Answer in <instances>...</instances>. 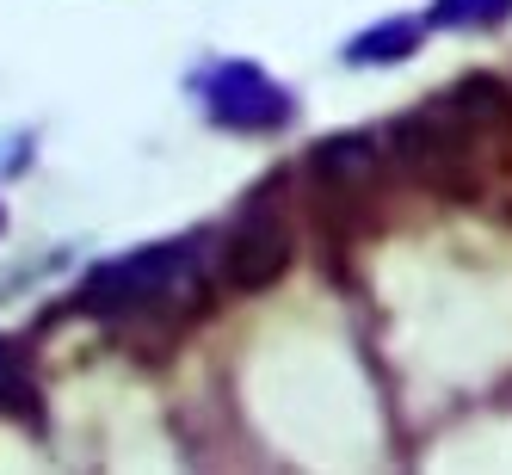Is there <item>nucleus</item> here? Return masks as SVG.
Masks as SVG:
<instances>
[{"instance_id": "f257e3e1", "label": "nucleus", "mask_w": 512, "mask_h": 475, "mask_svg": "<svg viewBox=\"0 0 512 475\" xmlns=\"http://www.w3.org/2000/svg\"><path fill=\"white\" fill-rule=\"evenodd\" d=\"M186 284H192V253L186 247H149V253H136V260L105 266L87 284V309H99V315L155 309V303H167L173 290H186Z\"/></svg>"}, {"instance_id": "f03ea898", "label": "nucleus", "mask_w": 512, "mask_h": 475, "mask_svg": "<svg viewBox=\"0 0 512 475\" xmlns=\"http://www.w3.org/2000/svg\"><path fill=\"white\" fill-rule=\"evenodd\" d=\"M290 260H297V235H290V223L253 210L247 223H235L229 241H223V284L229 290H266V284H278L290 272Z\"/></svg>"}, {"instance_id": "39448f33", "label": "nucleus", "mask_w": 512, "mask_h": 475, "mask_svg": "<svg viewBox=\"0 0 512 475\" xmlns=\"http://www.w3.org/2000/svg\"><path fill=\"white\" fill-rule=\"evenodd\" d=\"M506 7H512V0H445L438 19H482V25H494Z\"/></svg>"}, {"instance_id": "20e7f679", "label": "nucleus", "mask_w": 512, "mask_h": 475, "mask_svg": "<svg viewBox=\"0 0 512 475\" xmlns=\"http://www.w3.org/2000/svg\"><path fill=\"white\" fill-rule=\"evenodd\" d=\"M315 173L340 198H352V192H364L377 179V149H371V142H358V136H340V142H327V149L315 155Z\"/></svg>"}, {"instance_id": "7ed1b4c3", "label": "nucleus", "mask_w": 512, "mask_h": 475, "mask_svg": "<svg viewBox=\"0 0 512 475\" xmlns=\"http://www.w3.org/2000/svg\"><path fill=\"white\" fill-rule=\"evenodd\" d=\"M210 112L223 118V124L260 130V124H284L290 105H284V93H278L266 75H253V68H223V75H216V87H210Z\"/></svg>"}]
</instances>
